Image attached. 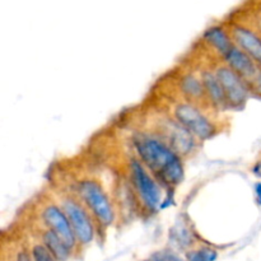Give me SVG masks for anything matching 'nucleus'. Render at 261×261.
Masks as SVG:
<instances>
[{"label":"nucleus","instance_id":"nucleus-15","mask_svg":"<svg viewBox=\"0 0 261 261\" xmlns=\"http://www.w3.org/2000/svg\"><path fill=\"white\" fill-rule=\"evenodd\" d=\"M171 240L180 249H188L194 242V233L185 224H176L171 232Z\"/></svg>","mask_w":261,"mask_h":261},{"label":"nucleus","instance_id":"nucleus-17","mask_svg":"<svg viewBox=\"0 0 261 261\" xmlns=\"http://www.w3.org/2000/svg\"><path fill=\"white\" fill-rule=\"evenodd\" d=\"M145 261H184L173 250L165 249L155 251Z\"/></svg>","mask_w":261,"mask_h":261},{"label":"nucleus","instance_id":"nucleus-6","mask_svg":"<svg viewBox=\"0 0 261 261\" xmlns=\"http://www.w3.org/2000/svg\"><path fill=\"white\" fill-rule=\"evenodd\" d=\"M150 133L157 135L181 158L193 154L199 142L193 134H190L173 117L172 119L171 117L157 119L154 122V126H153V132Z\"/></svg>","mask_w":261,"mask_h":261},{"label":"nucleus","instance_id":"nucleus-2","mask_svg":"<svg viewBox=\"0 0 261 261\" xmlns=\"http://www.w3.org/2000/svg\"><path fill=\"white\" fill-rule=\"evenodd\" d=\"M74 195L88 209L98 228L106 229L114 224L116 217L114 203L98 180L91 177L79 180L74 188Z\"/></svg>","mask_w":261,"mask_h":261},{"label":"nucleus","instance_id":"nucleus-13","mask_svg":"<svg viewBox=\"0 0 261 261\" xmlns=\"http://www.w3.org/2000/svg\"><path fill=\"white\" fill-rule=\"evenodd\" d=\"M180 89L189 102L198 105L199 102L206 99L201 76L193 73L185 74L180 81Z\"/></svg>","mask_w":261,"mask_h":261},{"label":"nucleus","instance_id":"nucleus-11","mask_svg":"<svg viewBox=\"0 0 261 261\" xmlns=\"http://www.w3.org/2000/svg\"><path fill=\"white\" fill-rule=\"evenodd\" d=\"M200 76L201 81H203L206 101L212 103V106L217 110L229 109L226 94H224V89L219 82L218 76H217L216 71L206 69V70L201 71Z\"/></svg>","mask_w":261,"mask_h":261},{"label":"nucleus","instance_id":"nucleus-20","mask_svg":"<svg viewBox=\"0 0 261 261\" xmlns=\"http://www.w3.org/2000/svg\"><path fill=\"white\" fill-rule=\"evenodd\" d=\"M17 261H35L32 256L27 254L25 251H20L19 254L17 255Z\"/></svg>","mask_w":261,"mask_h":261},{"label":"nucleus","instance_id":"nucleus-9","mask_svg":"<svg viewBox=\"0 0 261 261\" xmlns=\"http://www.w3.org/2000/svg\"><path fill=\"white\" fill-rule=\"evenodd\" d=\"M40 218L42 222V226L46 228L55 232L64 242L69 246V249L73 251L78 245L75 234H74L73 228L70 226L68 217L65 212L61 208L60 204L58 203H47L41 208Z\"/></svg>","mask_w":261,"mask_h":261},{"label":"nucleus","instance_id":"nucleus-16","mask_svg":"<svg viewBox=\"0 0 261 261\" xmlns=\"http://www.w3.org/2000/svg\"><path fill=\"white\" fill-rule=\"evenodd\" d=\"M217 257L218 254L211 247H199L186 252V261H216Z\"/></svg>","mask_w":261,"mask_h":261},{"label":"nucleus","instance_id":"nucleus-18","mask_svg":"<svg viewBox=\"0 0 261 261\" xmlns=\"http://www.w3.org/2000/svg\"><path fill=\"white\" fill-rule=\"evenodd\" d=\"M31 256L35 261H58L42 244H37L32 247Z\"/></svg>","mask_w":261,"mask_h":261},{"label":"nucleus","instance_id":"nucleus-7","mask_svg":"<svg viewBox=\"0 0 261 261\" xmlns=\"http://www.w3.org/2000/svg\"><path fill=\"white\" fill-rule=\"evenodd\" d=\"M223 60L246 83L252 93H261V68L251 58L234 45Z\"/></svg>","mask_w":261,"mask_h":261},{"label":"nucleus","instance_id":"nucleus-12","mask_svg":"<svg viewBox=\"0 0 261 261\" xmlns=\"http://www.w3.org/2000/svg\"><path fill=\"white\" fill-rule=\"evenodd\" d=\"M204 40L222 58H224L234 46L231 35L227 33V31H224L222 27H218V25L206 30V32L204 33Z\"/></svg>","mask_w":261,"mask_h":261},{"label":"nucleus","instance_id":"nucleus-19","mask_svg":"<svg viewBox=\"0 0 261 261\" xmlns=\"http://www.w3.org/2000/svg\"><path fill=\"white\" fill-rule=\"evenodd\" d=\"M254 191H255V198H256L257 204L261 206V182H257L256 185L254 186Z\"/></svg>","mask_w":261,"mask_h":261},{"label":"nucleus","instance_id":"nucleus-14","mask_svg":"<svg viewBox=\"0 0 261 261\" xmlns=\"http://www.w3.org/2000/svg\"><path fill=\"white\" fill-rule=\"evenodd\" d=\"M42 245L55 256L58 261H66L71 254V250L69 249L68 245L51 229L43 227L42 234H41Z\"/></svg>","mask_w":261,"mask_h":261},{"label":"nucleus","instance_id":"nucleus-4","mask_svg":"<svg viewBox=\"0 0 261 261\" xmlns=\"http://www.w3.org/2000/svg\"><path fill=\"white\" fill-rule=\"evenodd\" d=\"M60 205L68 217L70 226L73 228L78 244L89 245L96 237L98 228L96 221L88 209L83 205L81 200L74 194H65L60 196Z\"/></svg>","mask_w":261,"mask_h":261},{"label":"nucleus","instance_id":"nucleus-8","mask_svg":"<svg viewBox=\"0 0 261 261\" xmlns=\"http://www.w3.org/2000/svg\"><path fill=\"white\" fill-rule=\"evenodd\" d=\"M214 71L223 87L229 109H244L252 93L246 83L226 63L217 66Z\"/></svg>","mask_w":261,"mask_h":261},{"label":"nucleus","instance_id":"nucleus-10","mask_svg":"<svg viewBox=\"0 0 261 261\" xmlns=\"http://www.w3.org/2000/svg\"><path fill=\"white\" fill-rule=\"evenodd\" d=\"M233 43L261 68V35L245 25H233L231 30Z\"/></svg>","mask_w":261,"mask_h":261},{"label":"nucleus","instance_id":"nucleus-21","mask_svg":"<svg viewBox=\"0 0 261 261\" xmlns=\"http://www.w3.org/2000/svg\"><path fill=\"white\" fill-rule=\"evenodd\" d=\"M251 171H252V173H254V176H256L257 178H260V180H261V161L255 163Z\"/></svg>","mask_w":261,"mask_h":261},{"label":"nucleus","instance_id":"nucleus-3","mask_svg":"<svg viewBox=\"0 0 261 261\" xmlns=\"http://www.w3.org/2000/svg\"><path fill=\"white\" fill-rule=\"evenodd\" d=\"M129 175L133 193L135 194L140 205L144 208L145 212L154 214L163 203L162 185L153 177L152 173L137 157L130 160Z\"/></svg>","mask_w":261,"mask_h":261},{"label":"nucleus","instance_id":"nucleus-1","mask_svg":"<svg viewBox=\"0 0 261 261\" xmlns=\"http://www.w3.org/2000/svg\"><path fill=\"white\" fill-rule=\"evenodd\" d=\"M135 157L153 177L167 190H173L184 180L182 158L150 132H138L133 137Z\"/></svg>","mask_w":261,"mask_h":261},{"label":"nucleus","instance_id":"nucleus-5","mask_svg":"<svg viewBox=\"0 0 261 261\" xmlns=\"http://www.w3.org/2000/svg\"><path fill=\"white\" fill-rule=\"evenodd\" d=\"M173 119L180 122L199 142L213 138L217 133V125L213 120L193 102H178L173 107Z\"/></svg>","mask_w":261,"mask_h":261}]
</instances>
